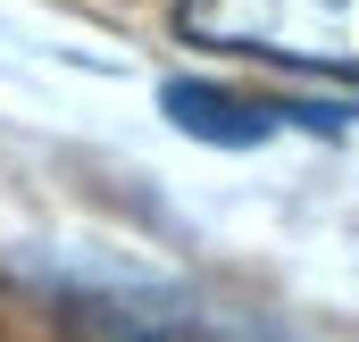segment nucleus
Here are the masks:
<instances>
[{"label":"nucleus","instance_id":"f257e3e1","mask_svg":"<svg viewBox=\"0 0 359 342\" xmlns=\"http://www.w3.org/2000/svg\"><path fill=\"white\" fill-rule=\"evenodd\" d=\"M176 25L209 50L359 76V0H184Z\"/></svg>","mask_w":359,"mask_h":342}]
</instances>
